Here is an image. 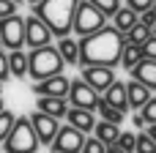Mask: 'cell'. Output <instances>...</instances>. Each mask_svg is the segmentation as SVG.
<instances>
[{
  "label": "cell",
  "mask_w": 156,
  "mask_h": 153,
  "mask_svg": "<svg viewBox=\"0 0 156 153\" xmlns=\"http://www.w3.org/2000/svg\"><path fill=\"white\" fill-rule=\"evenodd\" d=\"M96 110H99V115H101V120H107V123H121L123 120V112H118V110H112L110 104H104L101 101V96H99V104H96Z\"/></svg>",
  "instance_id": "24"
},
{
  "label": "cell",
  "mask_w": 156,
  "mask_h": 153,
  "mask_svg": "<svg viewBox=\"0 0 156 153\" xmlns=\"http://www.w3.org/2000/svg\"><path fill=\"white\" fill-rule=\"evenodd\" d=\"M154 36H156V25H154Z\"/></svg>",
  "instance_id": "41"
},
{
  "label": "cell",
  "mask_w": 156,
  "mask_h": 153,
  "mask_svg": "<svg viewBox=\"0 0 156 153\" xmlns=\"http://www.w3.org/2000/svg\"><path fill=\"white\" fill-rule=\"evenodd\" d=\"M0 145H3L5 153H36L41 148L38 137H36V131H33V126H30L27 118H16L14 126H11V131L5 134V140Z\"/></svg>",
  "instance_id": "4"
},
{
  "label": "cell",
  "mask_w": 156,
  "mask_h": 153,
  "mask_svg": "<svg viewBox=\"0 0 156 153\" xmlns=\"http://www.w3.org/2000/svg\"><path fill=\"white\" fill-rule=\"evenodd\" d=\"M145 134H148V137L156 142V123H154V126H148V131H145Z\"/></svg>",
  "instance_id": "36"
},
{
  "label": "cell",
  "mask_w": 156,
  "mask_h": 153,
  "mask_svg": "<svg viewBox=\"0 0 156 153\" xmlns=\"http://www.w3.org/2000/svg\"><path fill=\"white\" fill-rule=\"evenodd\" d=\"M104 151H107V145H104V142H99L96 137H90V140L85 137V142H82V151H80V153H104Z\"/></svg>",
  "instance_id": "31"
},
{
  "label": "cell",
  "mask_w": 156,
  "mask_h": 153,
  "mask_svg": "<svg viewBox=\"0 0 156 153\" xmlns=\"http://www.w3.org/2000/svg\"><path fill=\"white\" fill-rule=\"evenodd\" d=\"M101 101H104V104H110L112 110H118V112H123V115H126V112H129V101H126V82H118V79H115V82L101 93Z\"/></svg>",
  "instance_id": "14"
},
{
  "label": "cell",
  "mask_w": 156,
  "mask_h": 153,
  "mask_svg": "<svg viewBox=\"0 0 156 153\" xmlns=\"http://www.w3.org/2000/svg\"><path fill=\"white\" fill-rule=\"evenodd\" d=\"M66 101H69V107H77V110H88V112H93L96 104H99V93L90 90L82 79H74V82H69Z\"/></svg>",
  "instance_id": "7"
},
{
  "label": "cell",
  "mask_w": 156,
  "mask_h": 153,
  "mask_svg": "<svg viewBox=\"0 0 156 153\" xmlns=\"http://www.w3.org/2000/svg\"><path fill=\"white\" fill-rule=\"evenodd\" d=\"M63 68H66V63L52 44L30 49V55H27V77H33L36 82H41L47 77H58V74H63Z\"/></svg>",
  "instance_id": "3"
},
{
  "label": "cell",
  "mask_w": 156,
  "mask_h": 153,
  "mask_svg": "<svg viewBox=\"0 0 156 153\" xmlns=\"http://www.w3.org/2000/svg\"><path fill=\"white\" fill-rule=\"evenodd\" d=\"M63 118L69 120V126H71V129H77V131H82V134H88V131H93V123H96V118H93V112H88V110H77V107H69Z\"/></svg>",
  "instance_id": "15"
},
{
  "label": "cell",
  "mask_w": 156,
  "mask_h": 153,
  "mask_svg": "<svg viewBox=\"0 0 156 153\" xmlns=\"http://www.w3.org/2000/svg\"><path fill=\"white\" fill-rule=\"evenodd\" d=\"M0 93H3V82H0Z\"/></svg>",
  "instance_id": "40"
},
{
  "label": "cell",
  "mask_w": 156,
  "mask_h": 153,
  "mask_svg": "<svg viewBox=\"0 0 156 153\" xmlns=\"http://www.w3.org/2000/svg\"><path fill=\"white\" fill-rule=\"evenodd\" d=\"M104 14L101 11H96L88 0H82V3H77V8H74V19H71V30L82 38V36H90V33H96L99 27H104Z\"/></svg>",
  "instance_id": "5"
},
{
  "label": "cell",
  "mask_w": 156,
  "mask_h": 153,
  "mask_svg": "<svg viewBox=\"0 0 156 153\" xmlns=\"http://www.w3.org/2000/svg\"><path fill=\"white\" fill-rule=\"evenodd\" d=\"M148 36H151V27H145V25H140V22H134V25H132V27L123 33L126 44H137V47H140V44H143Z\"/></svg>",
  "instance_id": "23"
},
{
  "label": "cell",
  "mask_w": 156,
  "mask_h": 153,
  "mask_svg": "<svg viewBox=\"0 0 156 153\" xmlns=\"http://www.w3.org/2000/svg\"><path fill=\"white\" fill-rule=\"evenodd\" d=\"M93 134H96V140H99V142H104V145H112V142H115V137H118L121 131H118V126H115V123L99 120V123H93Z\"/></svg>",
  "instance_id": "20"
},
{
  "label": "cell",
  "mask_w": 156,
  "mask_h": 153,
  "mask_svg": "<svg viewBox=\"0 0 156 153\" xmlns=\"http://www.w3.org/2000/svg\"><path fill=\"white\" fill-rule=\"evenodd\" d=\"M27 120H30V126H33V131H36V137H38V145H52V140H55V134H58V129H60V120H55V118L38 112V110H36Z\"/></svg>",
  "instance_id": "11"
},
{
  "label": "cell",
  "mask_w": 156,
  "mask_h": 153,
  "mask_svg": "<svg viewBox=\"0 0 156 153\" xmlns=\"http://www.w3.org/2000/svg\"><path fill=\"white\" fill-rule=\"evenodd\" d=\"M0 47H5L8 52L25 47V16L11 14L0 19Z\"/></svg>",
  "instance_id": "6"
},
{
  "label": "cell",
  "mask_w": 156,
  "mask_h": 153,
  "mask_svg": "<svg viewBox=\"0 0 156 153\" xmlns=\"http://www.w3.org/2000/svg\"><path fill=\"white\" fill-rule=\"evenodd\" d=\"M115 148H121L123 153H134V134L132 131H121L118 137H115V142H112Z\"/></svg>",
  "instance_id": "28"
},
{
  "label": "cell",
  "mask_w": 156,
  "mask_h": 153,
  "mask_svg": "<svg viewBox=\"0 0 156 153\" xmlns=\"http://www.w3.org/2000/svg\"><path fill=\"white\" fill-rule=\"evenodd\" d=\"M126 8H132L134 14H140L145 8H154V0H126Z\"/></svg>",
  "instance_id": "33"
},
{
  "label": "cell",
  "mask_w": 156,
  "mask_h": 153,
  "mask_svg": "<svg viewBox=\"0 0 156 153\" xmlns=\"http://www.w3.org/2000/svg\"><path fill=\"white\" fill-rule=\"evenodd\" d=\"M129 74H132V79L134 82H140L143 88H148V90H156V60H140L137 66H132L129 68Z\"/></svg>",
  "instance_id": "13"
},
{
  "label": "cell",
  "mask_w": 156,
  "mask_h": 153,
  "mask_svg": "<svg viewBox=\"0 0 156 153\" xmlns=\"http://www.w3.org/2000/svg\"><path fill=\"white\" fill-rule=\"evenodd\" d=\"M11 3H19V0H11Z\"/></svg>",
  "instance_id": "42"
},
{
  "label": "cell",
  "mask_w": 156,
  "mask_h": 153,
  "mask_svg": "<svg viewBox=\"0 0 156 153\" xmlns=\"http://www.w3.org/2000/svg\"><path fill=\"white\" fill-rule=\"evenodd\" d=\"M104 153H123V151H121V148H115V145H107V151H104Z\"/></svg>",
  "instance_id": "37"
},
{
  "label": "cell",
  "mask_w": 156,
  "mask_h": 153,
  "mask_svg": "<svg viewBox=\"0 0 156 153\" xmlns=\"http://www.w3.org/2000/svg\"><path fill=\"white\" fill-rule=\"evenodd\" d=\"M82 142H85V134L71 129V126H60L55 140H52V153H80L82 151Z\"/></svg>",
  "instance_id": "9"
},
{
  "label": "cell",
  "mask_w": 156,
  "mask_h": 153,
  "mask_svg": "<svg viewBox=\"0 0 156 153\" xmlns=\"http://www.w3.org/2000/svg\"><path fill=\"white\" fill-rule=\"evenodd\" d=\"M27 3H30V5H38V3H41V0H27Z\"/></svg>",
  "instance_id": "38"
},
{
  "label": "cell",
  "mask_w": 156,
  "mask_h": 153,
  "mask_svg": "<svg viewBox=\"0 0 156 153\" xmlns=\"http://www.w3.org/2000/svg\"><path fill=\"white\" fill-rule=\"evenodd\" d=\"M137 22L154 30V25H156V8H145V11H140V19H137Z\"/></svg>",
  "instance_id": "32"
},
{
  "label": "cell",
  "mask_w": 156,
  "mask_h": 153,
  "mask_svg": "<svg viewBox=\"0 0 156 153\" xmlns=\"http://www.w3.org/2000/svg\"><path fill=\"white\" fill-rule=\"evenodd\" d=\"M36 107H38V112H44V115L60 120V118L66 115V110H69V101H66V99H52V96H38Z\"/></svg>",
  "instance_id": "16"
},
{
  "label": "cell",
  "mask_w": 156,
  "mask_h": 153,
  "mask_svg": "<svg viewBox=\"0 0 156 153\" xmlns=\"http://www.w3.org/2000/svg\"><path fill=\"white\" fill-rule=\"evenodd\" d=\"M14 120H16V115H14L11 110H0V142H3V140H5V134L11 131Z\"/></svg>",
  "instance_id": "29"
},
{
  "label": "cell",
  "mask_w": 156,
  "mask_h": 153,
  "mask_svg": "<svg viewBox=\"0 0 156 153\" xmlns=\"http://www.w3.org/2000/svg\"><path fill=\"white\" fill-rule=\"evenodd\" d=\"M80 0H41L36 8V16L49 27L52 36L63 38L71 33V19H74V8Z\"/></svg>",
  "instance_id": "2"
},
{
  "label": "cell",
  "mask_w": 156,
  "mask_h": 153,
  "mask_svg": "<svg viewBox=\"0 0 156 153\" xmlns=\"http://www.w3.org/2000/svg\"><path fill=\"white\" fill-rule=\"evenodd\" d=\"M148 99H151V90H148V88H143V85L134 82V79L126 82V101H129V110H137V112H140V107H143Z\"/></svg>",
  "instance_id": "17"
},
{
  "label": "cell",
  "mask_w": 156,
  "mask_h": 153,
  "mask_svg": "<svg viewBox=\"0 0 156 153\" xmlns=\"http://www.w3.org/2000/svg\"><path fill=\"white\" fill-rule=\"evenodd\" d=\"M11 14H16V3L0 0V19H5V16H11Z\"/></svg>",
  "instance_id": "34"
},
{
  "label": "cell",
  "mask_w": 156,
  "mask_h": 153,
  "mask_svg": "<svg viewBox=\"0 0 156 153\" xmlns=\"http://www.w3.org/2000/svg\"><path fill=\"white\" fill-rule=\"evenodd\" d=\"M134 153H156V142L143 131V134H134Z\"/></svg>",
  "instance_id": "26"
},
{
  "label": "cell",
  "mask_w": 156,
  "mask_h": 153,
  "mask_svg": "<svg viewBox=\"0 0 156 153\" xmlns=\"http://www.w3.org/2000/svg\"><path fill=\"white\" fill-rule=\"evenodd\" d=\"M126 38L123 33H118L115 27H99L96 33L90 36H82L80 38V60L77 66H107V68H115L121 63V49H123Z\"/></svg>",
  "instance_id": "1"
},
{
  "label": "cell",
  "mask_w": 156,
  "mask_h": 153,
  "mask_svg": "<svg viewBox=\"0 0 156 153\" xmlns=\"http://www.w3.org/2000/svg\"><path fill=\"white\" fill-rule=\"evenodd\" d=\"M5 66L11 77H27V55L22 49H11L5 52Z\"/></svg>",
  "instance_id": "18"
},
{
  "label": "cell",
  "mask_w": 156,
  "mask_h": 153,
  "mask_svg": "<svg viewBox=\"0 0 156 153\" xmlns=\"http://www.w3.org/2000/svg\"><path fill=\"white\" fill-rule=\"evenodd\" d=\"M140 55H143L145 60H156V36H154V33L140 44Z\"/></svg>",
  "instance_id": "30"
},
{
  "label": "cell",
  "mask_w": 156,
  "mask_h": 153,
  "mask_svg": "<svg viewBox=\"0 0 156 153\" xmlns=\"http://www.w3.org/2000/svg\"><path fill=\"white\" fill-rule=\"evenodd\" d=\"M154 8H156V0H154Z\"/></svg>",
  "instance_id": "43"
},
{
  "label": "cell",
  "mask_w": 156,
  "mask_h": 153,
  "mask_svg": "<svg viewBox=\"0 0 156 153\" xmlns=\"http://www.w3.org/2000/svg\"><path fill=\"white\" fill-rule=\"evenodd\" d=\"M96 11H101L104 16H112L118 8H121V0H88Z\"/></svg>",
  "instance_id": "27"
},
{
  "label": "cell",
  "mask_w": 156,
  "mask_h": 153,
  "mask_svg": "<svg viewBox=\"0 0 156 153\" xmlns=\"http://www.w3.org/2000/svg\"><path fill=\"white\" fill-rule=\"evenodd\" d=\"M143 60V55H140V47L137 44H123V49H121V63L118 66H123L126 71L132 68V66H137Z\"/></svg>",
  "instance_id": "22"
},
{
  "label": "cell",
  "mask_w": 156,
  "mask_h": 153,
  "mask_svg": "<svg viewBox=\"0 0 156 153\" xmlns=\"http://www.w3.org/2000/svg\"><path fill=\"white\" fill-rule=\"evenodd\" d=\"M137 115H140L143 126H154V123H156V99H154V96L140 107V112H137Z\"/></svg>",
  "instance_id": "25"
},
{
  "label": "cell",
  "mask_w": 156,
  "mask_h": 153,
  "mask_svg": "<svg viewBox=\"0 0 156 153\" xmlns=\"http://www.w3.org/2000/svg\"><path fill=\"white\" fill-rule=\"evenodd\" d=\"M80 71H82V82H85L90 90H96L99 96L115 82V71L107 68V66H82Z\"/></svg>",
  "instance_id": "8"
},
{
  "label": "cell",
  "mask_w": 156,
  "mask_h": 153,
  "mask_svg": "<svg viewBox=\"0 0 156 153\" xmlns=\"http://www.w3.org/2000/svg\"><path fill=\"white\" fill-rule=\"evenodd\" d=\"M8 77V66H5V52L0 49V82Z\"/></svg>",
  "instance_id": "35"
},
{
  "label": "cell",
  "mask_w": 156,
  "mask_h": 153,
  "mask_svg": "<svg viewBox=\"0 0 156 153\" xmlns=\"http://www.w3.org/2000/svg\"><path fill=\"white\" fill-rule=\"evenodd\" d=\"M112 19H115V25H112V27H115L118 33H126V30H129V27H132V25L137 22V14H134L132 8L121 5V8H118V11L112 14Z\"/></svg>",
  "instance_id": "21"
},
{
  "label": "cell",
  "mask_w": 156,
  "mask_h": 153,
  "mask_svg": "<svg viewBox=\"0 0 156 153\" xmlns=\"http://www.w3.org/2000/svg\"><path fill=\"white\" fill-rule=\"evenodd\" d=\"M33 93H36V96L66 99V93H69V79H66L63 74H58V77H47V79H41V82L33 85Z\"/></svg>",
  "instance_id": "12"
},
{
  "label": "cell",
  "mask_w": 156,
  "mask_h": 153,
  "mask_svg": "<svg viewBox=\"0 0 156 153\" xmlns=\"http://www.w3.org/2000/svg\"><path fill=\"white\" fill-rule=\"evenodd\" d=\"M55 49L60 52V57H63L66 66H77V60H80V47H77L74 38H69V36L58 38V47H55Z\"/></svg>",
  "instance_id": "19"
},
{
  "label": "cell",
  "mask_w": 156,
  "mask_h": 153,
  "mask_svg": "<svg viewBox=\"0 0 156 153\" xmlns=\"http://www.w3.org/2000/svg\"><path fill=\"white\" fill-rule=\"evenodd\" d=\"M0 110H5V107H3V96H0Z\"/></svg>",
  "instance_id": "39"
},
{
  "label": "cell",
  "mask_w": 156,
  "mask_h": 153,
  "mask_svg": "<svg viewBox=\"0 0 156 153\" xmlns=\"http://www.w3.org/2000/svg\"><path fill=\"white\" fill-rule=\"evenodd\" d=\"M49 41H52L49 27H47L36 14L25 16V44H27L30 49H38V47H47Z\"/></svg>",
  "instance_id": "10"
}]
</instances>
